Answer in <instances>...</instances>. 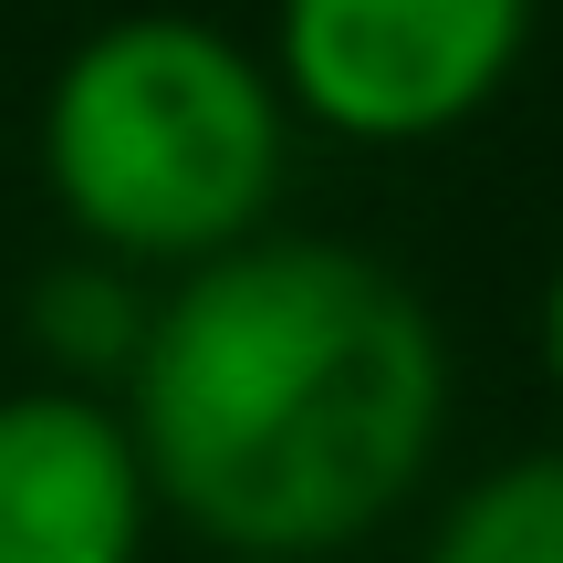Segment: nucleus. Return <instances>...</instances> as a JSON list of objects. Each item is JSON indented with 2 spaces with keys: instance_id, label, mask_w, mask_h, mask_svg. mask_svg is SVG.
<instances>
[{
  "instance_id": "obj_7",
  "label": "nucleus",
  "mask_w": 563,
  "mask_h": 563,
  "mask_svg": "<svg viewBox=\"0 0 563 563\" xmlns=\"http://www.w3.org/2000/svg\"><path fill=\"white\" fill-rule=\"evenodd\" d=\"M532 355H543V386H553V407H563V251H553V272H543V302H532Z\"/></svg>"
},
{
  "instance_id": "obj_2",
  "label": "nucleus",
  "mask_w": 563,
  "mask_h": 563,
  "mask_svg": "<svg viewBox=\"0 0 563 563\" xmlns=\"http://www.w3.org/2000/svg\"><path fill=\"white\" fill-rule=\"evenodd\" d=\"M32 157L84 251L125 272H199L262 241L292 104L272 63L199 11H115L53 63Z\"/></svg>"
},
{
  "instance_id": "obj_1",
  "label": "nucleus",
  "mask_w": 563,
  "mask_h": 563,
  "mask_svg": "<svg viewBox=\"0 0 563 563\" xmlns=\"http://www.w3.org/2000/svg\"><path fill=\"white\" fill-rule=\"evenodd\" d=\"M115 407L167 522L241 563H323L428 481L449 344L365 241L262 230L157 292Z\"/></svg>"
},
{
  "instance_id": "obj_6",
  "label": "nucleus",
  "mask_w": 563,
  "mask_h": 563,
  "mask_svg": "<svg viewBox=\"0 0 563 563\" xmlns=\"http://www.w3.org/2000/svg\"><path fill=\"white\" fill-rule=\"evenodd\" d=\"M418 563H563V439L511 449L470 490H449Z\"/></svg>"
},
{
  "instance_id": "obj_4",
  "label": "nucleus",
  "mask_w": 563,
  "mask_h": 563,
  "mask_svg": "<svg viewBox=\"0 0 563 563\" xmlns=\"http://www.w3.org/2000/svg\"><path fill=\"white\" fill-rule=\"evenodd\" d=\"M157 481L115 397L0 386V563H146Z\"/></svg>"
},
{
  "instance_id": "obj_3",
  "label": "nucleus",
  "mask_w": 563,
  "mask_h": 563,
  "mask_svg": "<svg viewBox=\"0 0 563 563\" xmlns=\"http://www.w3.org/2000/svg\"><path fill=\"white\" fill-rule=\"evenodd\" d=\"M543 0H272V84L355 146H439L501 104Z\"/></svg>"
},
{
  "instance_id": "obj_5",
  "label": "nucleus",
  "mask_w": 563,
  "mask_h": 563,
  "mask_svg": "<svg viewBox=\"0 0 563 563\" xmlns=\"http://www.w3.org/2000/svg\"><path fill=\"white\" fill-rule=\"evenodd\" d=\"M146 313H157V292L125 262H104V251H74V262H53L21 292V334L42 344L53 386H84V397L125 386V365L146 344Z\"/></svg>"
}]
</instances>
